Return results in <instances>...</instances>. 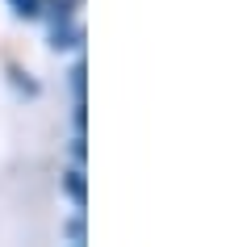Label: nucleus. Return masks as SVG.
Returning a JSON list of instances; mask_svg holds the SVG:
<instances>
[{
	"mask_svg": "<svg viewBox=\"0 0 251 247\" xmlns=\"http://www.w3.org/2000/svg\"><path fill=\"white\" fill-rule=\"evenodd\" d=\"M80 38H84L80 26L59 21V26H54V34H50V46H54V51H72V46H80Z\"/></svg>",
	"mask_w": 251,
	"mask_h": 247,
	"instance_id": "1",
	"label": "nucleus"
},
{
	"mask_svg": "<svg viewBox=\"0 0 251 247\" xmlns=\"http://www.w3.org/2000/svg\"><path fill=\"white\" fill-rule=\"evenodd\" d=\"M63 189H67V197H72L75 205H84V201H88V185H84V172H80V168L63 176Z\"/></svg>",
	"mask_w": 251,
	"mask_h": 247,
	"instance_id": "2",
	"label": "nucleus"
},
{
	"mask_svg": "<svg viewBox=\"0 0 251 247\" xmlns=\"http://www.w3.org/2000/svg\"><path fill=\"white\" fill-rule=\"evenodd\" d=\"M9 9L17 13V17L34 21V17H42V9H46V0H9Z\"/></svg>",
	"mask_w": 251,
	"mask_h": 247,
	"instance_id": "3",
	"label": "nucleus"
},
{
	"mask_svg": "<svg viewBox=\"0 0 251 247\" xmlns=\"http://www.w3.org/2000/svg\"><path fill=\"white\" fill-rule=\"evenodd\" d=\"M46 4H50V17H54V26H59V21H72L75 0H46Z\"/></svg>",
	"mask_w": 251,
	"mask_h": 247,
	"instance_id": "4",
	"label": "nucleus"
},
{
	"mask_svg": "<svg viewBox=\"0 0 251 247\" xmlns=\"http://www.w3.org/2000/svg\"><path fill=\"white\" fill-rule=\"evenodd\" d=\"M67 239H72V243H84V222H80V218L67 222Z\"/></svg>",
	"mask_w": 251,
	"mask_h": 247,
	"instance_id": "5",
	"label": "nucleus"
}]
</instances>
